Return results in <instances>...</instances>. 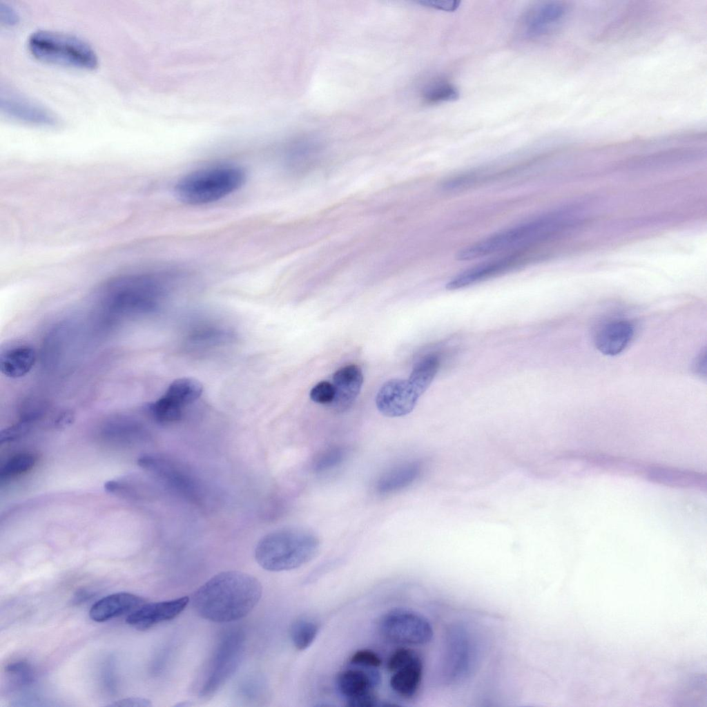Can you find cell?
I'll return each mask as SVG.
<instances>
[{
    "instance_id": "obj_1",
    "label": "cell",
    "mask_w": 707,
    "mask_h": 707,
    "mask_svg": "<svg viewBox=\"0 0 707 707\" xmlns=\"http://www.w3.org/2000/svg\"><path fill=\"white\" fill-rule=\"evenodd\" d=\"M583 219L579 206L561 208L503 229L462 249L458 260L469 261L500 252L529 249L562 235Z\"/></svg>"
},
{
    "instance_id": "obj_2",
    "label": "cell",
    "mask_w": 707,
    "mask_h": 707,
    "mask_svg": "<svg viewBox=\"0 0 707 707\" xmlns=\"http://www.w3.org/2000/svg\"><path fill=\"white\" fill-rule=\"evenodd\" d=\"M262 586L254 577L240 571L217 574L193 594L192 604L202 617L217 623L242 619L260 601Z\"/></svg>"
},
{
    "instance_id": "obj_3",
    "label": "cell",
    "mask_w": 707,
    "mask_h": 707,
    "mask_svg": "<svg viewBox=\"0 0 707 707\" xmlns=\"http://www.w3.org/2000/svg\"><path fill=\"white\" fill-rule=\"evenodd\" d=\"M319 548V539L311 530L303 527H284L272 531L260 539L255 549V558L267 570L287 571L311 561Z\"/></svg>"
},
{
    "instance_id": "obj_4",
    "label": "cell",
    "mask_w": 707,
    "mask_h": 707,
    "mask_svg": "<svg viewBox=\"0 0 707 707\" xmlns=\"http://www.w3.org/2000/svg\"><path fill=\"white\" fill-rule=\"evenodd\" d=\"M245 171L240 166L220 164L190 173L181 178L175 191L182 202L192 205L220 200L238 191L245 182Z\"/></svg>"
},
{
    "instance_id": "obj_5",
    "label": "cell",
    "mask_w": 707,
    "mask_h": 707,
    "mask_svg": "<svg viewBox=\"0 0 707 707\" xmlns=\"http://www.w3.org/2000/svg\"><path fill=\"white\" fill-rule=\"evenodd\" d=\"M28 46L35 58L46 63L81 69H94L98 64L93 49L73 35L37 30L29 37Z\"/></svg>"
},
{
    "instance_id": "obj_6",
    "label": "cell",
    "mask_w": 707,
    "mask_h": 707,
    "mask_svg": "<svg viewBox=\"0 0 707 707\" xmlns=\"http://www.w3.org/2000/svg\"><path fill=\"white\" fill-rule=\"evenodd\" d=\"M245 637L240 630L224 634L209 662L200 690L202 697L215 694L238 670L244 651Z\"/></svg>"
},
{
    "instance_id": "obj_7",
    "label": "cell",
    "mask_w": 707,
    "mask_h": 707,
    "mask_svg": "<svg viewBox=\"0 0 707 707\" xmlns=\"http://www.w3.org/2000/svg\"><path fill=\"white\" fill-rule=\"evenodd\" d=\"M381 634L388 640L401 644L422 645L433 637L429 622L420 614L405 609L388 612L381 619Z\"/></svg>"
},
{
    "instance_id": "obj_8",
    "label": "cell",
    "mask_w": 707,
    "mask_h": 707,
    "mask_svg": "<svg viewBox=\"0 0 707 707\" xmlns=\"http://www.w3.org/2000/svg\"><path fill=\"white\" fill-rule=\"evenodd\" d=\"M202 389V384L194 378L176 379L157 400L151 404V414L155 420L162 423L179 420L184 408L200 397Z\"/></svg>"
},
{
    "instance_id": "obj_9",
    "label": "cell",
    "mask_w": 707,
    "mask_h": 707,
    "mask_svg": "<svg viewBox=\"0 0 707 707\" xmlns=\"http://www.w3.org/2000/svg\"><path fill=\"white\" fill-rule=\"evenodd\" d=\"M529 249L509 251L472 267L452 278L445 288L450 291L463 289L515 269L530 260Z\"/></svg>"
},
{
    "instance_id": "obj_10",
    "label": "cell",
    "mask_w": 707,
    "mask_h": 707,
    "mask_svg": "<svg viewBox=\"0 0 707 707\" xmlns=\"http://www.w3.org/2000/svg\"><path fill=\"white\" fill-rule=\"evenodd\" d=\"M420 396L408 380L391 379L380 388L376 403L385 416L400 417L412 411Z\"/></svg>"
},
{
    "instance_id": "obj_11",
    "label": "cell",
    "mask_w": 707,
    "mask_h": 707,
    "mask_svg": "<svg viewBox=\"0 0 707 707\" xmlns=\"http://www.w3.org/2000/svg\"><path fill=\"white\" fill-rule=\"evenodd\" d=\"M138 465L171 487L186 495L193 494V478L176 462L156 454H145L138 459Z\"/></svg>"
},
{
    "instance_id": "obj_12",
    "label": "cell",
    "mask_w": 707,
    "mask_h": 707,
    "mask_svg": "<svg viewBox=\"0 0 707 707\" xmlns=\"http://www.w3.org/2000/svg\"><path fill=\"white\" fill-rule=\"evenodd\" d=\"M1 110L14 119L31 124L54 126L57 118L48 110L17 93L1 92Z\"/></svg>"
},
{
    "instance_id": "obj_13",
    "label": "cell",
    "mask_w": 707,
    "mask_h": 707,
    "mask_svg": "<svg viewBox=\"0 0 707 707\" xmlns=\"http://www.w3.org/2000/svg\"><path fill=\"white\" fill-rule=\"evenodd\" d=\"M188 602V597L145 602L128 615L126 622L137 630H146L157 623L173 619L185 609Z\"/></svg>"
},
{
    "instance_id": "obj_14",
    "label": "cell",
    "mask_w": 707,
    "mask_h": 707,
    "mask_svg": "<svg viewBox=\"0 0 707 707\" xmlns=\"http://www.w3.org/2000/svg\"><path fill=\"white\" fill-rule=\"evenodd\" d=\"M567 14V7L559 1H550L534 6L524 17L525 34L531 38L548 35L560 26Z\"/></svg>"
},
{
    "instance_id": "obj_15",
    "label": "cell",
    "mask_w": 707,
    "mask_h": 707,
    "mask_svg": "<svg viewBox=\"0 0 707 707\" xmlns=\"http://www.w3.org/2000/svg\"><path fill=\"white\" fill-rule=\"evenodd\" d=\"M336 390L332 407L338 412L349 409L360 393L363 382L361 369L356 365H348L338 369L333 376Z\"/></svg>"
},
{
    "instance_id": "obj_16",
    "label": "cell",
    "mask_w": 707,
    "mask_h": 707,
    "mask_svg": "<svg viewBox=\"0 0 707 707\" xmlns=\"http://www.w3.org/2000/svg\"><path fill=\"white\" fill-rule=\"evenodd\" d=\"M351 668L340 672L336 681L340 693L347 701L374 693L379 684L380 676L374 668Z\"/></svg>"
},
{
    "instance_id": "obj_17",
    "label": "cell",
    "mask_w": 707,
    "mask_h": 707,
    "mask_svg": "<svg viewBox=\"0 0 707 707\" xmlns=\"http://www.w3.org/2000/svg\"><path fill=\"white\" fill-rule=\"evenodd\" d=\"M634 333L631 322L625 320H613L599 329L594 336V344L603 354L616 356L628 346Z\"/></svg>"
},
{
    "instance_id": "obj_18",
    "label": "cell",
    "mask_w": 707,
    "mask_h": 707,
    "mask_svg": "<svg viewBox=\"0 0 707 707\" xmlns=\"http://www.w3.org/2000/svg\"><path fill=\"white\" fill-rule=\"evenodd\" d=\"M144 603V599L136 594L117 592L96 601L89 610V616L94 621L104 622L128 612L130 613Z\"/></svg>"
},
{
    "instance_id": "obj_19",
    "label": "cell",
    "mask_w": 707,
    "mask_h": 707,
    "mask_svg": "<svg viewBox=\"0 0 707 707\" xmlns=\"http://www.w3.org/2000/svg\"><path fill=\"white\" fill-rule=\"evenodd\" d=\"M420 465L416 461L398 464L384 472L376 485L381 495L396 493L411 485L418 476Z\"/></svg>"
},
{
    "instance_id": "obj_20",
    "label": "cell",
    "mask_w": 707,
    "mask_h": 707,
    "mask_svg": "<svg viewBox=\"0 0 707 707\" xmlns=\"http://www.w3.org/2000/svg\"><path fill=\"white\" fill-rule=\"evenodd\" d=\"M36 361L35 350L28 345H17L2 351L0 356L1 373L11 378L26 376Z\"/></svg>"
},
{
    "instance_id": "obj_21",
    "label": "cell",
    "mask_w": 707,
    "mask_h": 707,
    "mask_svg": "<svg viewBox=\"0 0 707 707\" xmlns=\"http://www.w3.org/2000/svg\"><path fill=\"white\" fill-rule=\"evenodd\" d=\"M423 664L419 655L396 671L390 679L391 689L399 695L410 698L414 697L421 684Z\"/></svg>"
},
{
    "instance_id": "obj_22",
    "label": "cell",
    "mask_w": 707,
    "mask_h": 707,
    "mask_svg": "<svg viewBox=\"0 0 707 707\" xmlns=\"http://www.w3.org/2000/svg\"><path fill=\"white\" fill-rule=\"evenodd\" d=\"M440 367V358L430 354L419 360L414 367L408 381L421 396L429 387Z\"/></svg>"
},
{
    "instance_id": "obj_23",
    "label": "cell",
    "mask_w": 707,
    "mask_h": 707,
    "mask_svg": "<svg viewBox=\"0 0 707 707\" xmlns=\"http://www.w3.org/2000/svg\"><path fill=\"white\" fill-rule=\"evenodd\" d=\"M318 626L307 619L296 620L291 627L290 636L295 648L304 650L309 648L318 633Z\"/></svg>"
},
{
    "instance_id": "obj_24",
    "label": "cell",
    "mask_w": 707,
    "mask_h": 707,
    "mask_svg": "<svg viewBox=\"0 0 707 707\" xmlns=\"http://www.w3.org/2000/svg\"><path fill=\"white\" fill-rule=\"evenodd\" d=\"M37 456L31 452H21L11 456L1 467L0 478L7 480L30 471L36 464Z\"/></svg>"
},
{
    "instance_id": "obj_25",
    "label": "cell",
    "mask_w": 707,
    "mask_h": 707,
    "mask_svg": "<svg viewBox=\"0 0 707 707\" xmlns=\"http://www.w3.org/2000/svg\"><path fill=\"white\" fill-rule=\"evenodd\" d=\"M231 338L226 331L215 329H200L188 337V343L193 348H209L229 342Z\"/></svg>"
},
{
    "instance_id": "obj_26",
    "label": "cell",
    "mask_w": 707,
    "mask_h": 707,
    "mask_svg": "<svg viewBox=\"0 0 707 707\" xmlns=\"http://www.w3.org/2000/svg\"><path fill=\"white\" fill-rule=\"evenodd\" d=\"M459 93L456 87L445 81L433 83L423 93V99L430 104L452 101L457 99Z\"/></svg>"
},
{
    "instance_id": "obj_27",
    "label": "cell",
    "mask_w": 707,
    "mask_h": 707,
    "mask_svg": "<svg viewBox=\"0 0 707 707\" xmlns=\"http://www.w3.org/2000/svg\"><path fill=\"white\" fill-rule=\"evenodd\" d=\"M346 456L341 446L329 447L318 453L312 461V469L316 472H325L340 464Z\"/></svg>"
},
{
    "instance_id": "obj_28",
    "label": "cell",
    "mask_w": 707,
    "mask_h": 707,
    "mask_svg": "<svg viewBox=\"0 0 707 707\" xmlns=\"http://www.w3.org/2000/svg\"><path fill=\"white\" fill-rule=\"evenodd\" d=\"M11 681L19 686H26L32 681L34 672L30 664L24 661H17L8 664L6 668Z\"/></svg>"
},
{
    "instance_id": "obj_29",
    "label": "cell",
    "mask_w": 707,
    "mask_h": 707,
    "mask_svg": "<svg viewBox=\"0 0 707 707\" xmlns=\"http://www.w3.org/2000/svg\"><path fill=\"white\" fill-rule=\"evenodd\" d=\"M336 394L333 384L328 381H320L317 383L310 391V398L315 403L320 404H331L333 403Z\"/></svg>"
},
{
    "instance_id": "obj_30",
    "label": "cell",
    "mask_w": 707,
    "mask_h": 707,
    "mask_svg": "<svg viewBox=\"0 0 707 707\" xmlns=\"http://www.w3.org/2000/svg\"><path fill=\"white\" fill-rule=\"evenodd\" d=\"M349 661L356 666L374 668L379 667L382 664V660L378 654L369 649L356 651L351 656Z\"/></svg>"
},
{
    "instance_id": "obj_31",
    "label": "cell",
    "mask_w": 707,
    "mask_h": 707,
    "mask_svg": "<svg viewBox=\"0 0 707 707\" xmlns=\"http://www.w3.org/2000/svg\"><path fill=\"white\" fill-rule=\"evenodd\" d=\"M135 428L134 426L132 427L129 425L126 426V424L114 425L108 427L105 434L110 440L128 443L132 439L136 438L137 430Z\"/></svg>"
},
{
    "instance_id": "obj_32",
    "label": "cell",
    "mask_w": 707,
    "mask_h": 707,
    "mask_svg": "<svg viewBox=\"0 0 707 707\" xmlns=\"http://www.w3.org/2000/svg\"><path fill=\"white\" fill-rule=\"evenodd\" d=\"M28 430V423L21 421L1 433V442H8L16 440L25 434Z\"/></svg>"
},
{
    "instance_id": "obj_33",
    "label": "cell",
    "mask_w": 707,
    "mask_h": 707,
    "mask_svg": "<svg viewBox=\"0 0 707 707\" xmlns=\"http://www.w3.org/2000/svg\"><path fill=\"white\" fill-rule=\"evenodd\" d=\"M151 706L150 700L142 697L124 698L107 705L109 707H148Z\"/></svg>"
},
{
    "instance_id": "obj_34",
    "label": "cell",
    "mask_w": 707,
    "mask_h": 707,
    "mask_svg": "<svg viewBox=\"0 0 707 707\" xmlns=\"http://www.w3.org/2000/svg\"><path fill=\"white\" fill-rule=\"evenodd\" d=\"M0 20L5 25L14 26L18 22L19 16L13 8L6 3H0Z\"/></svg>"
},
{
    "instance_id": "obj_35",
    "label": "cell",
    "mask_w": 707,
    "mask_h": 707,
    "mask_svg": "<svg viewBox=\"0 0 707 707\" xmlns=\"http://www.w3.org/2000/svg\"><path fill=\"white\" fill-rule=\"evenodd\" d=\"M422 3L444 11H454L459 6L460 1L456 0H425Z\"/></svg>"
},
{
    "instance_id": "obj_36",
    "label": "cell",
    "mask_w": 707,
    "mask_h": 707,
    "mask_svg": "<svg viewBox=\"0 0 707 707\" xmlns=\"http://www.w3.org/2000/svg\"><path fill=\"white\" fill-rule=\"evenodd\" d=\"M378 702L377 696L373 693L347 701V706L350 707H374L377 706Z\"/></svg>"
},
{
    "instance_id": "obj_37",
    "label": "cell",
    "mask_w": 707,
    "mask_h": 707,
    "mask_svg": "<svg viewBox=\"0 0 707 707\" xmlns=\"http://www.w3.org/2000/svg\"><path fill=\"white\" fill-rule=\"evenodd\" d=\"M693 371L700 376H706V352L700 353L696 358L693 364Z\"/></svg>"
},
{
    "instance_id": "obj_38",
    "label": "cell",
    "mask_w": 707,
    "mask_h": 707,
    "mask_svg": "<svg viewBox=\"0 0 707 707\" xmlns=\"http://www.w3.org/2000/svg\"><path fill=\"white\" fill-rule=\"evenodd\" d=\"M91 596L92 594L89 591L81 589L75 593L72 601L75 603H82L91 597Z\"/></svg>"
}]
</instances>
